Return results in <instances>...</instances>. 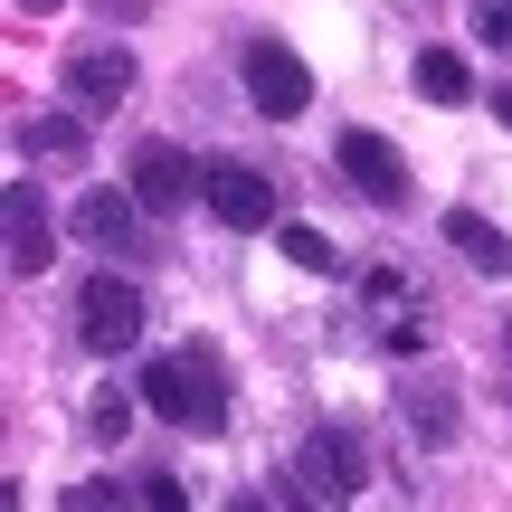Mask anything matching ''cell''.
Wrapping results in <instances>:
<instances>
[{"label": "cell", "mask_w": 512, "mask_h": 512, "mask_svg": "<svg viewBox=\"0 0 512 512\" xmlns=\"http://www.w3.org/2000/svg\"><path fill=\"white\" fill-rule=\"evenodd\" d=\"M332 162H342V181L361 190L370 209H408V200H418V190H408V162H399V143H389V133H370V124H342Z\"/></svg>", "instance_id": "4"}, {"label": "cell", "mask_w": 512, "mask_h": 512, "mask_svg": "<svg viewBox=\"0 0 512 512\" xmlns=\"http://www.w3.org/2000/svg\"><path fill=\"white\" fill-rule=\"evenodd\" d=\"M10 10H19V19H48V10H57V0H10Z\"/></svg>", "instance_id": "20"}, {"label": "cell", "mask_w": 512, "mask_h": 512, "mask_svg": "<svg viewBox=\"0 0 512 512\" xmlns=\"http://www.w3.org/2000/svg\"><path fill=\"white\" fill-rule=\"evenodd\" d=\"M143 323H152L143 294H133L114 266H105V275H86V294H76V342H86L95 361H124V351L143 342Z\"/></svg>", "instance_id": "3"}, {"label": "cell", "mask_w": 512, "mask_h": 512, "mask_svg": "<svg viewBox=\"0 0 512 512\" xmlns=\"http://www.w3.org/2000/svg\"><path fill=\"white\" fill-rule=\"evenodd\" d=\"M10 143L19 162H86V114H29Z\"/></svg>", "instance_id": "13"}, {"label": "cell", "mask_w": 512, "mask_h": 512, "mask_svg": "<svg viewBox=\"0 0 512 512\" xmlns=\"http://www.w3.org/2000/svg\"><path fill=\"white\" fill-rule=\"evenodd\" d=\"M67 228L86 247H105V256H124L133 238H143V190H114V181H95V190H76V209H67Z\"/></svg>", "instance_id": "8"}, {"label": "cell", "mask_w": 512, "mask_h": 512, "mask_svg": "<svg viewBox=\"0 0 512 512\" xmlns=\"http://www.w3.org/2000/svg\"><path fill=\"white\" fill-rule=\"evenodd\" d=\"M133 399H143V389H133ZM133 399H124V389H95V399L76 408V427H86L95 446H114V437H124V427H133Z\"/></svg>", "instance_id": "16"}, {"label": "cell", "mask_w": 512, "mask_h": 512, "mask_svg": "<svg viewBox=\"0 0 512 512\" xmlns=\"http://www.w3.org/2000/svg\"><path fill=\"white\" fill-rule=\"evenodd\" d=\"M133 190H143V209H190L209 190V162H190L181 143H143L133 152Z\"/></svg>", "instance_id": "10"}, {"label": "cell", "mask_w": 512, "mask_h": 512, "mask_svg": "<svg viewBox=\"0 0 512 512\" xmlns=\"http://www.w3.org/2000/svg\"><path fill=\"white\" fill-rule=\"evenodd\" d=\"M0 238H10V275L19 285H29V275H48V238H57V219H48V190L29 181V171H19L10 181V200H0Z\"/></svg>", "instance_id": "7"}, {"label": "cell", "mask_w": 512, "mask_h": 512, "mask_svg": "<svg viewBox=\"0 0 512 512\" xmlns=\"http://www.w3.org/2000/svg\"><path fill=\"white\" fill-rule=\"evenodd\" d=\"M361 484H370L361 427H313V437L294 446V494H304V503H351Z\"/></svg>", "instance_id": "2"}, {"label": "cell", "mask_w": 512, "mask_h": 512, "mask_svg": "<svg viewBox=\"0 0 512 512\" xmlns=\"http://www.w3.org/2000/svg\"><path fill=\"white\" fill-rule=\"evenodd\" d=\"M475 38L494 57H512V0H475Z\"/></svg>", "instance_id": "18"}, {"label": "cell", "mask_w": 512, "mask_h": 512, "mask_svg": "<svg viewBox=\"0 0 512 512\" xmlns=\"http://www.w3.org/2000/svg\"><path fill=\"white\" fill-rule=\"evenodd\" d=\"M494 351H503V370H512V323H503V332H494Z\"/></svg>", "instance_id": "22"}, {"label": "cell", "mask_w": 512, "mask_h": 512, "mask_svg": "<svg viewBox=\"0 0 512 512\" xmlns=\"http://www.w3.org/2000/svg\"><path fill=\"white\" fill-rule=\"evenodd\" d=\"M143 503H152V512H181L190 484H181V475H143Z\"/></svg>", "instance_id": "19"}, {"label": "cell", "mask_w": 512, "mask_h": 512, "mask_svg": "<svg viewBox=\"0 0 512 512\" xmlns=\"http://www.w3.org/2000/svg\"><path fill=\"white\" fill-rule=\"evenodd\" d=\"M370 304H380V351H399V361H408V351H427V332H437V313H427L418 304V294H408L399 285V275H370Z\"/></svg>", "instance_id": "11"}, {"label": "cell", "mask_w": 512, "mask_h": 512, "mask_svg": "<svg viewBox=\"0 0 512 512\" xmlns=\"http://www.w3.org/2000/svg\"><path fill=\"white\" fill-rule=\"evenodd\" d=\"M494 114H503V124H512V86H494Z\"/></svg>", "instance_id": "21"}, {"label": "cell", "mask_w": 512, "mask_h": 512, "mask_svg": "<svg viewBox=\"0 0 512 512\" xmlns=\"http://www.w3.org/2000/svg\"><path fill=\"white\" fill-rule=\"evenodd\" d=\"M446 247H456L475 275H512V238L484 219V209H446Z\"/></svg>", "instance_id": "12"}, {"label": "cell", "mask_w": 512, "mask_h": 512, "mask_svg": "<svg viewBox=\"0 0 512 512\" xmlns=\"http://www.w3.org/2000/svg\"><path fill=\"white\" fill-rule=\"evenodd\" d=\"M238 76H247V105L266 114V124H294V114L313 105V67H304L294 48H275V38H247Z\"/></svg>", "instance_id": "5"}, {"label": "cell", "mask_w": 512, "mask_h": 512, "mask_svg": "<svg viewBox=\"0 0 512 512\" xmlns=\"http://www.w3.org/2000/svg\"><path fill=\"white\" fill-rule=\"evenodd\" d=\"M399 418H408V437H418V446H446V437H456V389L418 380V389L399 399Z\"/></svg>", "instance_id": "14"}, {"label": "cell", "mask_w": 512, "mask_h": 512, "mask_svg": "<svg viewBox=\"0 0 512 512\" xmlns=\"http://www.w3.org/2000/svg\"><path fill=\"white\" fill-rule=\"evenodd\" d=\"M133 86H143V67H133L124 38H86V48H67V95H76V114H114Z\"/></svg>", "instance_id": "6"}, {"label": "cell", "mask_w": 512, "mask_h": 512, "mask_svg": "<svg viewBox=\"0 0 512 512\" xmlns=\"http://www.w3.org/2000/svg\"><path fill=\"white\" fill-rule=\"evenodd\" d=\"M133 389H143V408H152V418L190 427V437H219V427H228V370H219V351H200V342L152 351Z\"/></svg>", "instance_id": "1"}, {"label": "cell", "mask_w": 512, "mask_h": 512, "mask_svg": "<svg viewBox=\"0 0 512 512\" xmlns=\"http://www.w3.org/2000/svg\"><path fill=\"white\" fill-rule=\"evenodd\" d=\"M418 95L427 105H475V67L456 48H418Z\"/></svg>", "instance_id": "15"}, {"label": "cell", "mask_w": 512, "mask_h": 512, "mask_svg": "<svg viewBox=\"0 0 512 512\" xmlns=\"http://www.w3.org/2000/svg\"><path fill=\"white\" fill-rule=\"evenodd\" d=\"M275 247H285V256H294L304 275H332V266H342V247H332L323 228H275Z\"/></svg>", "instance_id": "17"}, {"label": "cell", "mask_w": 512, "mask_h": 512, "mask_svg": "<svg viewBox=\"0 0 512 512\" xmlns=\"http://www.w3.org/2000/svg\"><path fill=\"white\" fill-rule=\"evenodd\" d=\"M209 219L219 228H275V181L256 162H209Z\"/></svg>", "instance_id": "9"}]
</instances>
